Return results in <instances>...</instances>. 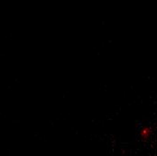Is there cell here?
I'll return each mask as SVG.
<instances>
[{"label": "cell", "mask_w": 157, "mask_h": 156, "mask_svg": "<svg viewBox=\"0 0 157 156\" xmlns=\"http://www.w3.org/2000/svg\"><path fill=\"white\" fill-rule=\"evenodd\" d=\"M152 135H153V129H152V127L150 125H144L140 129L139 136H140L141 140H149L152 137Z\"/></svg>", "instance_id": "6da1fadb"}]
</instances>
